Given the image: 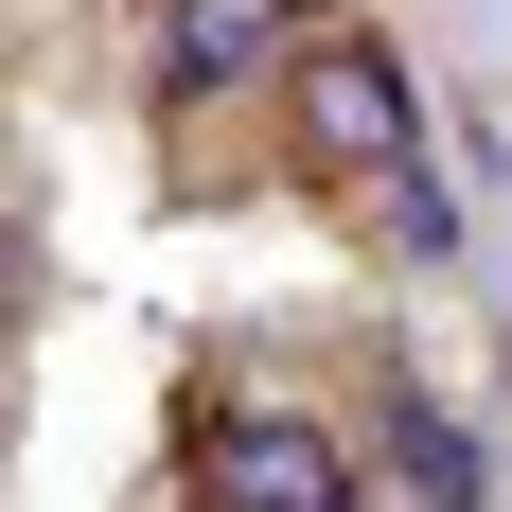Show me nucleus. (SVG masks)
Returning <instances> with one entry per match:
<instances>
[]
</instances>
